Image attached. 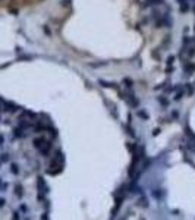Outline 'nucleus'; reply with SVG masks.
<instances>
[{
	"label": "nucleus",
	"mask_w": 195,
	"mask_h": 220,
	"mask_svg": "<svg viewBox=\"0 0 195 220\" xmlns=\"http://www.w3.org/2000/svg\"><path fill=\"white\" fill-rule=\"evenodd\" d=\"M158 101H160V103H161V104H164V106H166V104H167V103H169V101H167V100H166V98H164V97H163V95H161V97H158Z\"/></svg>",
	"instance_id": "9"
},
{
	"label": "nucleus",
	"mask_w": 195,
	"mask_h": 220,
	"mask_svg": "<svg viewBox=\"0 0 195 220\" xmlns=\"http://www.w3.org/2000/svg\"><path fill=\"white\" fill-rule=\"evenodd\" d=\"M122 98H123V100H126V101H128V104H129L131 107H138V104H139V100H138V98H137L132 92H125Z\"/></svg>",
	"instance_id": "2"
},
{
	"label": "nucleus",
	"mask_w": 195,
	"mask_h": 220,
	"mask_svg": "<svg viewBox=\"0 0 195 220\" xmlns=\"http://www.w3.org/2000/svg\"><path fill=\"white\" fill-rule=\"evenodd\" d=\"M139 118H142V119H148V115L144 112V110H138V113H137Z\"/></svg>",
	"instance_id": "6"
},
{
	"label": "nucleus",
	"mask_w": 195,
	"mask_h": 220,
	"mask_svg": "<svg viewBox=\"0 0 195 220\" xmlns=\"http://www.w3.org/2000/svg\"><path fill=\"white\" fill-rule=\"evenodd\" d=\"M194 30H195V28H194Z\"/></svg>",
	"instance_id": "14"
},
{
	"label": "nucleus",
	"mask_w": 195,
	"mask_h": 220,
	"mask_svg": "<svg viewBox=\"0 0 195 220\" xmlns=\"http://www.w3.org/2000/svg\"><path fill=\"white\" fill-rule=\"evenodd\" d=\"M189 11V5L186 3V2H183V3H180V8H179V12L180 13H186Z\"/></svg>",
	"instance_id": "5"
},
{
	"label": "nucleus",
	"mask_w": 195,
	"mask_h": 220,
	"mask_svg": "<svg viewBox=\"0 0 195 220\" xmlns=\"http://www.w3.org/2000/svg\"><path fill=\"white\" fill-rule=\"evenodd\" d=\"M50 150H51V142L50 141H46L44 144H43V147L40 148V151H41V154H49L50 153Z\"/></svg>",
	"instance_id": "3"
},
{
	"label": "nucleus",
	"mask_w": 195,
	"mask_h": 220,
	"mask_svg": "<svg viewBox=\"0 0 195 220\" xmlns=\"http://www.w3.org/2000/svg\"><path fill=\"white\" fill-rule=\"evenodd\" d=\"M173 60H175V57H173V56H170V57H169V59H167V65H169V66H170V65H172V63H173Z\"/></svg>",
	"instance_id": "12"
},
{
	"label": "nucleus",
	"mask_w": 195,
	"mask_h": 220,
	"mask_svg": "<svg viewBox=\"0 0 195 220\" xmlns=\"http://www.w3.org/2000/svg\"><path fill=\"white\" fill-rule=\"evenodd\" d=\"M183 38H185V40L182 41V43H183V46H188V44L191 43V38H189V37H183Z\"/></svg>",
	"instance_id": "10"
},
{
	"label": "nucleus",
	"mask_w": 195,
	"mask_h": 220,
	"mask_svg": "<svg viewBox=\"0 0 195 220\" xmlns=\"http://www.w3.org/2000/svg\"><path fill=\"white\" fill-rule=\"evenodd\" d=\"M63 166H65V156H63V153H62L60 150H57V151L53 154V159H51V161H50V164H49L47 173L51 175V176H56V175L62 173Z\"/></svg>",
	"instance_id": "1"
},
{
	"label": "nucleus",
	"mask_w": 195,
	"mask_h": 220,
	"mask_svg": "<svg viewBox=\"0 0 195 220\" xmlns=\"http://www.w3.org/2000/svg\"><path fill=\"white\" fill-rule=\"evenodd\" d=\"M192 11H194V15H195V5H194V9H192Z\"/></svg>",
	"instance_id": "13"
},
{
	"label": "nucleus",
	"mask_w": 195,
	"mask_h": 220,
	"mask_svg": "<svg viewBox=\"0 0 195 220\" xmlns=\"http://www.w3.org/2000/svg\"><path fill=\"white\" fill-rule=\"evenodd\" d=\"M186 54H188L189 57L195 56V47H189V49H188V51H186Z\"/></svg>",
	"instance_id": "7"
},
{
	"label": "nucleus",
	"mask_w": 195,
	"mask_h": 220,
	"mask_svg": "<svg viewBox=\"0 0 195 220\" xmlns=\"http://www.w3.org/2000/svg\"><path fill=\"white\" fill-rule=\"evenodd\" d=\"M182 95H183V91H180V92H177V94L175 95V100H176V101H177V100H180V98H182Z\"/></svg>",
	"instance_id": "11"
},
{
	"label": "nucleus",
	"mask_w": 195,
	"mask_h": 220,
	"mask_svg": "<svg viewBox=\"0 0 195 220\" xmlns=\"http://www.w3.org/2000/svg\"><path fill=\"white\" fill-rule=\"evenodd\" d=\"M44 142H46V140H44L43 137H40V138H35V140H34V147L40 150V148L43 147V144H44Z\"/></svg>",
	"instance_id": "4"
},
{
	"label": "nucleus",
	"mask_w": 195,
	"mask_h": 220,
	"mask_svg": "<svg viewBox=\"0 0 195 220\" xmlns=\"http://www.w3.org/2000/svg\"><path fill=\"white\" fill-rule=\"evenodd\" d=\"M123 82H126V84H128V85H126L128 88H131V87H132V84H134V82H132V81H131L129 78H126V79H123Z\"/></svg>",
	"instance_id": "8"
}]
</instances>
